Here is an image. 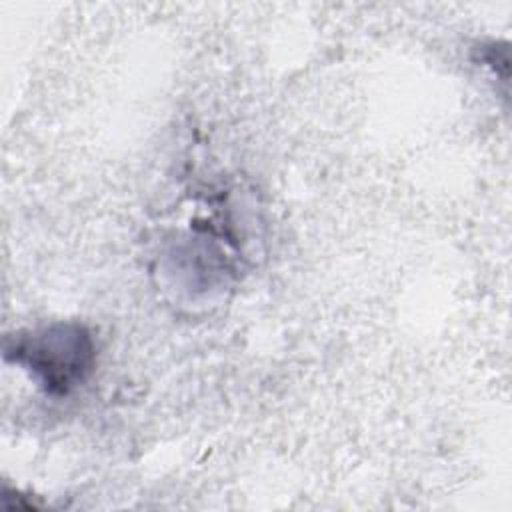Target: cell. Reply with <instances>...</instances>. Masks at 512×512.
<instances>
[{"mask_svg": "<svg viewBox=\"0 0 512 512\" xmlns=\"http://www.w3.org/2000/svg\"><path fill=\"white\" fill-rule=\"evenodd\" d=\"M94 340L78 322H54L12 336L4 346L6 362L30 372L50 396H66L78 388L94 368Z\"/></svg>", "mask_w": 512, "mask_h": 512, "instance_id": "6da1fadb", "label": "cell"}]
</instances>
